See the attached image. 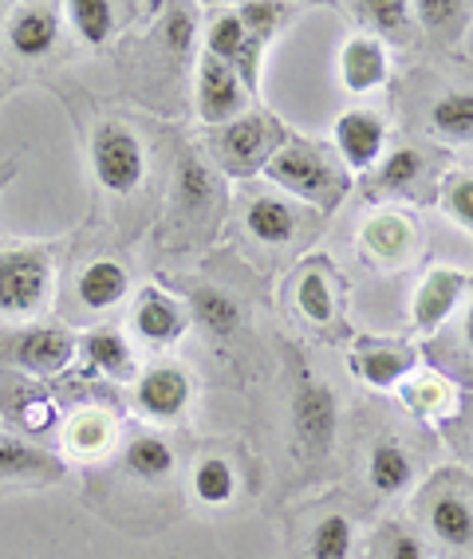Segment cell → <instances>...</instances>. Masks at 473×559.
I'll return each mask as SVG.
<instances>
[{
  "label": "cell",
  "mask_w": 473,
  "mask_h": 559,
  "mask_svg": "<svg viewBox=\"0 0 473 559\" xmlns=\"http://www.w3.org/2000/svg\"><path fill=\"white\" fill-rule=\"evenodd\" d=\"M56 292V245L51 240H4L0 245V316L24 320L48 308Z\"/></svg>",
  "instance_id": "6da1fadb"
},
{
  "label": "cell",
  "mask_w": 473,
  "mask_h": 559,
  "mask_svg": "<svg viewBox=\"0 0 473 559\" xmlns=\"http://www.w3.org/2000/svg\"><path fill=\"white\" fill-rule=\"evenodd\" d=\"M281 190H288L293 198L312 201L320 210H335L347 193V174L343 166H335V158L316 142H284L281 151L272 154V162L264 166Z\"/></svg>",
  "instance_id": "7a4b0ae2"
},
{
  "label": "cell",
  "mask_w": 473,
  "mask_h": 559,
  "mask_svg": "<svg viewBox=\"0 0 473 559\" xmlns=\"http://www.w3.org/2000/svg\"><path fill=\"white\" fill-rule=\"evenodd\" d=\"M75 335L60 323H16L0 328V370L24 379H56L75 362Z\"/></svg>",
  "instance_id": "3957f363"
},
{
  "label": "cell",
  "mask_w": 473,
  "mask_h": 559,
  "mask_svg": "<svg viewBox=\"0 0 473 559\" xmlns=\"http://www.w3.org/2000/svg\"><path fill=\"white\" fill-rule=\"evenodd\" d=\"M91 166L107 193H134L146 178V151L127 122L103 119L91 134Z\"/></svg>",
  "instance_id": "277c9868"
},
{
  "label": "cell",
  "mask_w": 473,
  "mask_h": 559,
  "mask_svg": "<svg viewBox=\"0 0 473 559\" xmlns=\"http://www.w3.org/2000/svg\"><path fill=\"white\" fill-rule=\"evenodd\" d=\"M210 146L229 174H257L284 146V130L269 115H241L225 127H213Z\"/></svg>",
  "instance_id": "5b68a950"
},
{
  "label": "cell",
  "mask_w": 473,
  "mask_h": 559,
  "mask_svg": "<svg viewBox=\"0 0 473 559\" xmlns=\"http://www.w3.org/2000/svg\"><path fill=\"white\" fill-rule=\"evenodd\" d=\"M0 421H9L12 433L21 438H48L51 430H60V406L51 402V394L32 386V379L0 370Z\"/></svg>",
  "instance_id": "8992f818"
},
{
  "label": "cell",
  "mask_w": 473,
  "mask_h": 559,
  "mask_svg": "<svg viewBox=\"0 0 473 559\" xmlns=\"http://www.w3.org/2000/svg\"><path fill=\"white\" fill-rule=\"evenodd\" d=\"M68 477L60 453L21 433H0V489H40Z\"/></svg>",
  "instance_id": "52a82bcc"
},
{
  "label": "cell",
  "mask_w": 473,
  "mask_h": 559,
  "mask_svg": "<svg viewBox=\"0 0 473 559\" xmlns=\"http://www.w3.org/2000/svg\"><path fill=\"white\" fill-rule=\"evenodd\" d=\"M335 421H340L335 394L323 386V382L304 379L300 390H296V399H293V426H296V438H300L304 453L323 457V453L332 450Z\"/></svg>",
  "instance_id": "ba28073f"
},
{
  "label": "cell",
  "mask_w": 473,
  "mask_h": 559,
  "mask_svg": "<svg viewBox=\"0 0 473 559\" xmlns=\"http://www.w3.org/2000/svg\"><path fill=\"white\" fill-rule=\"evenodd\" d=\"M245 103H249V91L237 80V71L213 56H202L198 63V119L205 127H225V122L241 119Z\"/></svg>",
  "instance_id": "9c48e42d"
},
{
  "label": "cell",
  "mask_w": 473,
  "mask_h": 559,
  "mask_svg": "<svg viewBox=\"0 0 473 559\" xmlns=\"http://www.w3.org/2000/svg\"><path fill=\"white\" fill-rule=\"evenodd\" d=\"M63 9L60 4H16L4 21V40L21 60H44L60 44Z\"/></svg>",
  "instance_id": "30bf717a"
},
{
  "label": "cell",
  "mask_w": 473,
  "mask_h": 559,
  "mask_svg": "<svg viewBox=\"0 0 473 559\" xmlns=\"http://www.w3.org/2000/svg\"><path fill=\"white\" fill-rule=\"evenodd\" d=\"M190 399H193V382L178 362H158L134 386V406H139L142 418L151 421L181 418V409L190 406Z\"/></svg>",
  "instance_id": "8fae6325"
},
{
  "label": "cell",
  "mask_w": 473,
  "mask_h": 559,
  "mask_svg": "<svg viewBox=\"0 0 473 559\" xmlns=\"http://www.w3.org/2000/svg\"><path fill=\"white\" fill-rule=\"evenodd\" d=\"M383 119L375 110H343L340 122H335V151L347 162V170L363 174L371 170L379 154H383Z\"/></svg>",
  "instance_id": "7c38bea8"
},
{
  "label": "cell",
  "mask_w": 473,
  "mask_h": 559,
  "mask_svg": "<svg viewBox=\"0 0 473 559\" xmlns=\"http://www.w3.org/2000/svg\"><path fill=\"white\" fill-rule=\"evenodd\" d=\"M60 438H63V450L75 461H103V457H111L115 441H119V421H115L107 409L91 406L63 421Z\"/></svg>",
  "instance_id": "4fadbf2b"
},
{
  "label": "cell",
  "mask_w": 473,
  "mask_h": 559,
  "mask_svg": "<svg viewBox=\"0 0 473 559\" xmlns=\"http://www.w3.org/2000/svg\"><path fill=\"white\" fill-rule=\"evenodd\" d=\"M134 331L146 343H178L186 335V311L162 288H142L134 300Z\"/></svg>",
  "instance_id": "5bb4252c"
},
{
  "label": "cell",
  "mask_w": 473,
  "mask_h": 559,
  "mask_svg": "<svg viewBox=\"0 0 473 559\" xmlns=\"http://www.w3.org/2000/svg\"><path fill=\"white\" fill-rule=\"evenodd\" d=\"M127 292H131V276H127V269L111 257L91 260L87 269L80 272V280H75V300L87 311L119 308V304L127 300Z\"/></svg>",
  "instance_id": "9a60e30c"
},
{
  "label": "cell",
  "mask_w": 473,
  "mask_h": 559,
  "mask_svg": "<svg viewBox=\"0 0 473 559\" xmlns=\"http://www.w3.org/2000/svg\"><path fill=\"white\" fill-rule=\"evenodd\" d=\"M340 80L355 95H367L387 80V51L375 36H355L340 51Z\"/></svg>",
  "instance_id": "2e32d148"
},
{
  "label": "cell",
  "mask_w": 473,
  "mask_h": 559,
  "mask_svg": "<svg viewBox=\"0 0 473 559\" xmlns=\"http://www.w3.org/2000/svg\"><path fill=\"white\" fill-rule=\"evenodd\" d=\"M426 524H430L434 539L446 548H473V504L462 492H434L430 509H426Z\"/></svg>",
  "instance_id": "e0dca14e"
},
{
  "label": "cell",
  "mask_w": 473,
  "mask_h": 559,
  "mask_svg": "<svg viewBox=\"0 0 473 559\" xmlns=\"http://www.w3.org/2000/svg\"><path fill=\"white\" fill-rule=\"evenodd\" d=\"M462 288H465V272L434 269L430 276L418 284V296H414V323L423 331H434L453 311Z\"/></svg>",
  "instance_id": "ac0fdd59"
},
{
  "label": "cell",
  "mask_w": 473,
  "mask_h": 559,
  "mask_svg": "<svg viewBox=\"0 0 473 559\" xmlns=\"http://www.w3.org/2000/svg\"><path fill=\"white\" fill-rule=\"evenodd\" d=\"M174 445L162 433H134L127 445H122V469L131 473L134 480H146V485H158V480L174 477Z\"/></svg>",
  "instance_id": "d6986e66"
},
{
  "label": "cell",
  "mask_w": 473,
  "mask_h": 559,
  "mask_svg": "<svg viewBox=\"0 0 473 559\" xmlns=\"http://www.w3.org/2000/svg\"><path fill=\"white\" fill-rule=\"evenodd\" d=\"M414 355L411 347H359L352 355L355 379H363L375 390H391L411 374Z\"/></svg>",
  "instance_id": "ffe728a7"
},
{
  "label": "cell",
  "mask_w": 473,
  "mask_h": 559,
  "mask_svg": "<svg viewBox=\"0 0 473 559\" xmlns=\"http://www.w3.org/2000/svg\"><path fill=\"white\" fill-rule=\"evenodd\" d=\"M257 48H261V44L249 40V32H245V24H241L237 12L217 16L213 28H210V36H205V56L222 60L225 68H233V71H241V63L249 60V71L257 75Z\"/></svg>",
  "instance_id": "44dd1931"
},
{
  "label": "cell",
  "mask_w": 473,
  "mask_h": 559,
  "mask_svg": "<svg viewBox=\"0 0 473 559\" xmlns=\"http://www.w3.org/2000/svg\"><path fill=\"white\" fill-rule=\"evenodd\" d=\"M83 359L91 362V370H99L107 379H134V350L127 343V335L115 328H95L87 340L80 343Z\"/></svg>",
  "instance_id": "7402d4cb"
},
{
  "label": "cell",
  "mask_w": 473,
  "mask_h": 559,
  "mask_svg": "<svg viewBox=\"0 0 473 559\" xmlns=\"http://www.w3.org/2000/svg\"><path fill=\"white\" fill-rule=\"evenodd\" d=\"M367 480H371L375 492H383V497H394V492H403L406 485L414 480V461L411 453L399 445V441L383 438L371 445V457H367Z\"/></svg>",
  "instance_id": "603a6c76"
},
{
  "label": "cell",
  "mask_w": 473,
  "mask_h": 559,
  "mask_svg": "<svg viewBox=\"0 0 473 559\" xmlns=\"http://www.w3.org/2000/svg\"><path fill=\"white\" fill-rule=\"evenodd\" d=\"M68 24L75 28L87 48H103V44H111V36L119 32V9L107 4V0H71L68 9H63Z\"/></svg>",
  "instance_id": "cb8c5ba5"
},
{
  "label": "cell",
  "mask_w": 473,
  "mask_h": 559,
  "mask_svg": "<svg viewBox=\"0 0 473 559\" xmlns=\"http://www.w3.org/2000/svg\"><path fill=\"white\" fill-rule=\"evenodd\" d=\"M245 225L257 240L264 245H284V240H293L296 233V210L288 201L281 198H257L245 210Z\"/></svg>",
  "instance_id": "d4e9b609"
},
{
  "label": "cell",
  "mask_w": 473,
  "mask_h": 559,
  "mask_svg": "<svg viewBox=\"0 0 473 559\" xmlns=\"http://www.w3.org/2000/svg\"><path fill=\"white\" fill-rule=\"evenodd\" d=\"M430 130L446 142L473 139V91H450L430 107Z\"/></svg>",
  "instance_id": "484cf974"
},
{
  "label": "cell",
  "mask_w": 473,
  "mask_h": 559,
  "mask_svg": "<svg viewBox=\"0 0 473 559\" xmlns=\"http://www.w3.org/2000/svg\"><path fill=\"white\" fill-rule=\"evenodd\" d=\"M363 245L371 252L375 260H383V264H394V260H403L411 252V229H406L403 217H383L367 221V229H363Z\"/></svg>",
  "instance_id": "4316f807"
},
{
  "label": "cell",
  "mask_w": 473,
  "mask_h": 559,
  "mask_svg": "<svg viewBox=\"0 0 473 559\" xmlns=\"http://www.w3.org/2000/svg\"><path fill=\"white\" fill-rule=\"evenodd\" d=\"M352 548H355V528L343 512H332V516L316 520L312 536H308V556L312 559H347Z\"/></svg>",
  "instance_id": "83f0119b"
},
{
  "label": "cell",
  "mask_w": 473,
  "mask_h": 559,
  "mask_svg": "<svg viewBox=\"0 0 473 559\" xmlns=\"http://www.w3.org/2000/svg\"><path fill=\"white\" fill-rule=\"evenodd\" d=\"M193 492L202 504H229L237 497V473L225 457H202L193 465Z\"/></svg>",
  "instance_id": "f1b7e54d"
},
{
  "label": "cell",
  "mask_w": 473,
  "mask_h": 559,
  "mask_svg": "<svg viewBox=\"0 0 473 559\" xmlns=\"http://www.w3.org/2000/svg\"><path fill=\"white\" fill-rule=\"evenodd\" d=\"M193 316H198L202 328H210L213 335H233V331L241 328V308H237V300L217 288L193 292Z\"/></svg>",
  "instance_id": "f546056e"
},
{
  "label": "cell",
  "mask_w": 473,
  "mask_h": 559,
  "mask_svg": "<svg viewBox=\"0 0 473 559\" xmlns=\"http://www.w3.org/2000/svg\"><path fill=\"white\" fill-rule=\"evenodd\" d=\"M174 205H178L181 213H205L213 205V178L202 162H193V158L181 162Z\"/></svg>",
  "instance_id": "4dcf8cb0"
},
{
  "label": "cell",
  "mask_w": 473,
  "mask_h": 559,
  "mask_svg": "<svg viewBox=\"0 0 473 559\" xmlns=\"http://www.w3.org/2000/svg\"><path fill=\"white\" fill-rule=\"evenodd\" d=\"M414 12L446 44L458 40L465 32V21H470V4H458V0H423V4H414Z\"/></svg>",
  "instance_id": "1f68e13d"
},
{
  "label": "cell",
  "mask_w": 473,
  "mask_h": 559,
  "mask_svg": "<svg viewBox=\"0 0 473 559\" xmlns=\"http://www.w3.org/2000/svg\"><path fill=\"white\" fill-rule=\"evenodd\" d=\"M426 170V154L414 151V146H403V151H394L391 158L383 162V170L375 178V186L383 193H399V190H411L414 181L423 178Z\"/></svg>",
  "instance_id": "d6a6232c"
},
{
  "label": "cell",
  "mask_w": 473,
  "mask_h": 559,
  "mask_svg": "<svg viewBox=\"0 0 473 559\" xmlns=\"http://www.w3.org/2000/svg\"><path fill=\"white\" fill-rule=\"evenodd\" d=\"M296 300H300V311L312 323L332 320V284H328V276H323V272H308V276L300 280Z\"/></svg>",
  "instance_id": "836d02e7"
},
{
  "label": "cell",
  "mask_w": 473,
  "mask_h": 559,
  "mask_svg": "<svg viewBox=\"0 0 473 559\" xmlns=\"http://www.w3.org/2000/svg\"><path fill=\"white\" fill-rule=\"evenodd\" d=\"M375 559H426V548L411 528L391 524L383 536L375 539Z\"/></svg>",
  "instance_id": "e575fe53"
},
{
  "label": "cell",
  "mask_w": 473,
  "mask_h": 559,
  "mask_svg": "<svg viewBox=\"0 0 473 559\" xmlns=\"http://www.w3.org/2000/svg\"><path fill=\"white\" fill-rule=\"evenodd\" d=\"M355 12H359V16H367V21H371L379 32L403 36L411 4H403V0H367V4H355Z\"/></svg>",
  "instance_id": "d590c367"
},
{
  "label": "cell",
  "mask_w": 473,
  "mask_h": 559,
  "mask_svg": "<svg viewBox=\"0 0 473 559\" xmlns=\"http://www.w3.org/2000/svg\"><path fill=\"white\" fill-rule=\"evenodd\" d=\"M403 399L411 409H418V414H438V409H446V402H450V390H446L442 379H434V374H426V379H418L414 386H403Z\"/></svg>",
  "instance_id": "8d00e7d4"
},
{
  "label": "cell",
  "mask_w": 473,
  "mask_h": 559,
  "mask_svg": "<svg viewBox=\"0 0 473 559\" xmlns=\"http://www.w3.org/2000/svg\"><path fill=\"white\" fill-rule=\"evenodd\" d=\"M281 4H261V0H252V4H241L237 9V16H241L245 32H249L252 44H264L276 32V24H281Z\"/></svg>",
  "instance_id": "74e56055"
},
{
  "label": "cell",
  "mask_w": 473,
  "mask_h": 559,
  "mask_svg": "<svg viewBox=\"0 0 473 559\" xmlns=\"http://www.w3.org/2000/svg\"><path fill=\"white\" fill-rule=\"evenodd\" d=\"M446 210L453 221H462L465 229H473V178H453L446 186Z\"/></svg>",
  "instance_id": "f35d334b"
},
{
  "label": "cell",
  "mask_w": 473,
  "mask_h": 559,
  "mask_svg": "<svg viewBox=\"0 0 473 559\" xmlns=\"http://www.w3.org/2000/svg\"><path fill=\"white\" fill-rule=\"evenodd\" d=\"M16 170H21V162L16 158H0V193L9 190V181L16 178Z\"/></svg>",
  "instance_id": "ab89813d"
},
{
  "label": "cell",
  "mask_w": 473,
  "mask_h": 559,
  "mask_svg": "<svg viewBox=\"0 0 473 559\" xmlns=\"http://www.w3.org/2000/svg\"><path fill=\"white\" fill-rule=\"evenodd\" d=\"M465 340L473 343V304H470V311H465Z\"/></svg>",
  "instance_id": "60d3db41"
},
{
  "label": "cell",
  "mask_w": 473,
  "mask_h": 559,
  "mask_svg": "<svg viewBox=\"0 0 473 559\" xmlns=\"http://www.w3.org/2000/svg\"><path fill=\"white\" fill-rule=\"evenodd\" d=\"M9 83H12V75H9V71H4V63H0V95L9 91Z\"/></svg>",
  "instance_id": "b9f144b4"
}]
</instances>
